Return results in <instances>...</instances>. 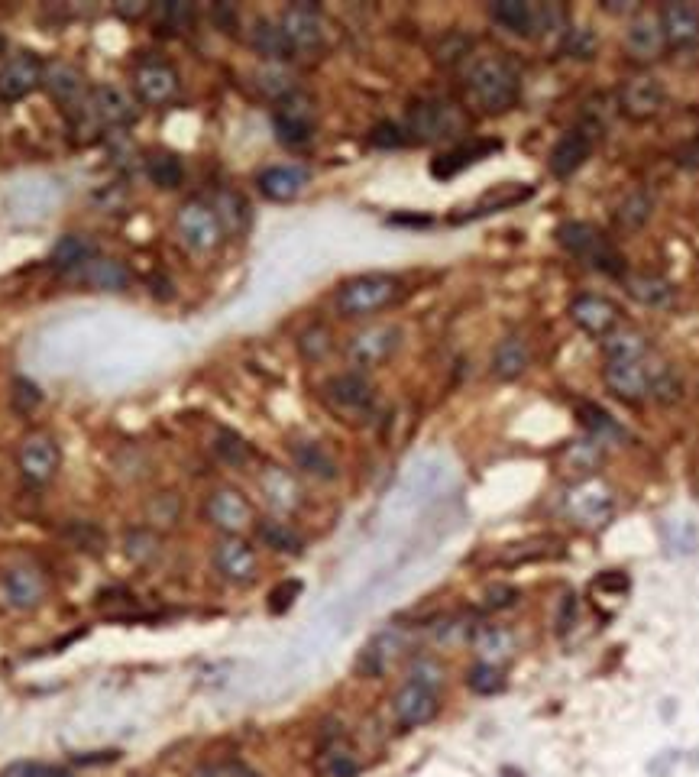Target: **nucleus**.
I'll return each instance as SVG.
<instances>
[{"label": "nucleus", "mask_w": 699, "mask_h": 777, "mask_svg": "<svg viewBox=\"0 0 699 777\" xmlns=\"http://www.w3.org/2000/svg\"><path fill=\"white\" fill-rule=\"evenodd\" d=\"M463 91L473 107L483 114H502L515 107L522 94V75L502 52H470L460 68Z\"/></svg>", "instance_id": "1"}, {"label": "nucleus", "mask_w": 699, "mask_h": 777, "mask_svg": "<svg viewBox=\"0 0 699 777\" xmlns=\"http://www.w3.org/2000/svg\"><path fill=\"white\" fill-rule=\"evenodd\" d=\"M402 282L389 276V272H366V276L347 279L337 289L334 305L344 318H366L376 311L389 308L392 302H399Z\"/></svg>", "instance_id": "2"}, {"label": "nucleus", "mask_w": 699, "mask_h": 777, "mask_svg": "<svg viewBox=\"0 0 699 777\" xmlns=\"http://www.w3.org/2000/svg\"><path fill=\"white\" fill-rule=\"evenodd\" d=\"M557 243L564 247L570 256L583 259L593 269L606 272V276H625V263L619 250L612 247L609 237L602 234L599 227L586 224V221H567L557 227Z\"/></svg>", "instance_id": "3"}, {"label": "nucleus", "mask_w": 699, "mask_h": 777, "mask_svg": "<svg viewBox=\"0 0 699 777\" xmlns=\"http://www.w3.org/2000/svg\"><path fill=\"white\" fill-rule=\"evenodd\" d=\"M463 130H466V117L454 101L421 98L408 107V120H405L408 140L441 143V140H454V136H460Z\"/></svg>", "instance_id": "4"}, {"label": "nucleus", "mask_w": 699, "mask_h": 777, "mask_svg": "<svg viewBox=\"0 0 699 777\" xmlns=\"http://www.w3.org/2000/svg\"><path fill=\"white\" fill-rule=\"evenodd\" d=\"M175 234L195 253H211L224 237V227L217 221V214L211 204L204 201H185L175 211Z\"/></svg>", "instance_id": "5"}, {"label": "nucleus", "mask_w": 699, "mask_h": 777, "mask_svg": "<svg viewBox=\"0 0 699 777\" xmlns=\"http://www.w3.org/2000/svg\"><path fill=\"white\" fill-rule=\"evenodd\" d=\"M324 399L327 405L334 408L337 415H347V418H363L369 408L376 402V389L373 383L360 373V370H350V373H337L324 383Z\"/></svg>", "instance_id": "6"}, {"label": "nucleus", "mask_w": 699, "mask_h": 777, "mask_svg": "<svg viewBox=\"0 0 699 777\" xmlns=\"http://www.w3.org/2000/svg\"><path fill=\"white\" fill-rule=\"evenodd\" d=\"M402 344V331L395 324H369L363 331H356L347 344V360L360 370H373L382 366Z\"/></svg>", "instance_id": "7"}, {"label": "nucleus", "mask_w": 699, "mask_h": 777, "mask_svg": "<svg viewBox=\"0 0 699 777\" xmlns=\"http://www.w3.org/2000/svg\"><path fill=\"white\" fill-rule=\"evenodd\" d=\"M661 360L638 357V360H606V370H602V379L612 395H619L622 402H641L651 395V376L654 366Z\"/></svg>", "instance_id": "8"}, {"label": "nucleus", "mask_w": 699, "mask_h": 777, "mask_svg": "<svg viewBox=\"0 0 699 777\" xmlns=\"http://www.w3.org/2000/svg\"><path fill=\"white\" fill-rule=\"evenodd\" d=\"M272 127L285 146H305L314 136V104L308 94L295 91L292 98L279 101L276 114H272Z\"/></svg>", "instance_id": "9"}, {"label": "nucleus", "mask_w": 699, "mask_h": 777, "mask_svg": "<svg viewBox=\"0 0 699 777\" xmlns=\"http://www.w3.org/2000/svg\"><path fill=\"white\" fill-rule=\"evenodd\" d=\"M664 101H667V91L661 85V78H654V75H635L619 88L622 114L628 120H638V124L641 120H651V117L661 114Z\"/></svg>", "instance_id": "10"}, {"label": "nucleus", "mask_w": 699, "mask_h": 777, "mask_svg": "<svg viewBox=\"0 0 699 777\" xmlns=\"http://www.w3.org/2000/svg\"><path fill=\"white\" fill-rule=\"evenodd\" d=\"M59 463H62V451L56 438L46 431H36L20 444V473L36 486L49 483L59 473Z\"/></svg>", "instance_id": "11"}, {"label": "nucleus", "mask_w": 699, "mask_h": 777, "mask_svg": "<svg viewBox=\"0 0 699 777\" xmlns=\"http://www.w3.org/2000/svg\"><path fill=\"white\" fill-rule=\"evenodd\" d=\"M279 26L295 52H311L324 43V20L314 4H292L282 10Z\"/></svg>", "instance_id": "12"}, {"label": "nucleus", "mask_w": 699, "mask_h": 777, "mask_svg": "<svg viewBox=\"0 0 699 777\" xmlns=\"http://www.w3.org/2000/svg\"><path fill=\"white\" fill-rule=\"evenodd\" d=\"M214 567L224 580L243 586V583L256 580L259 561H256V551L243 538L227 535L224 541H217V548H214Z\"/></svg>", "instance_id": "13"}, {"label": "nucleus", "mask_w": 699, "mask_h": 777, "mask_svg": "<svg viewBox=\"0 0 699 777\" xmlns=\"http://www.w3.org/2000/svg\"><path fill=\"white\" fill-rule=\"evenodd\" d=\"M133 91H136V98H140L143 104H149V107L169 104L178 94L175 68L166 65V62H143L133 72Z\"/></svg>", "instance_id": "14"}, {"label": "nucleus", "mask_w": 699, "mask_h": 777, "mask_svg": "<svg viewBox=\"0 0 699 777\" xmlns=\"http://www.w3.org/2000/svg\"><path fill=\"white\" fill-rule=\"evenodd\" d=\"M204 512H208V522L227 531V535H240L243 528L253 525V506L237 489H217V493H211Z\"/></svg>", "instance_id": "15"}, {"label": "nucleus", "mask_w": 699, "mask_h": 777, "mask_svg": "<svg viewBox=\"0 0 699 777\" xmlns=\"http://www.w3.org/2000/svg\"><path fill=\"white\" fill-rule=\"evenodd\" d=\"M625 52L635 62H654L661 59V52L667 49V39L661 30V17H651V13H638V17L625 26L622 36Z\"/></svg>", "instance_id": "16"}, {"label": "nucleus", "mask_w": 699, "mask_h": 777, "mask_svg": "<svg viewBox=\"0 0 699 777\" xmlns=\"http://www.w3.org/2000/svg\"><path fill=\"white\" fill-rule=\"evenodd\" d=\"M392 710H395V719H399L402 729H418V726H424V722H431L437 716V690L408 680V684L395 693Z\"/></svg>", "instance_id": "17"}, {"label": "nucleus", "mask_w": 699, "mask_h": 777, "mask_svg": "<svg viewBox=\"0 0 699 777\" xmlns=\"http://www.w3.org/2000/svg\"><path fill=\"white\" fill-rule=\"evenodd\" d=\"M43 85V62L30 52L13 56L4 68H0V101H20L26 94H33Z\"/></svg>", "instance_id": "18"}, {"label": "nucleus", "mask_w": 699, "mask_h": 777, "mask_svg": "<svg viewBox=\"0 0 699 777\" xmlns=\"http://www.w3.org/2000/svg\"><path fill=\"white\" fill-rule=\"evenodd\" d=\"M570 318H573V324H580L586 334L606 337L609 331L619 327V305L606 295H580V298H573Z\"/></svg>", "instance_id": "19"}, {"label": "nucleus", "mask_w": 699, "mask_h": 777, "mask_svg": "<svg viewBox=\"0 0 699 777\" xmlns=\"http://www.w3.org/2000/svg\"><path fill=\"white\" fill-rule=\"evenodd\" d=\"M589 153H593V133L583 130V127L567 130V133L554 143L547 166H551V172L557 175V179H570V175L577 172L583 162L589 159Z\"/></svg>", "instance_id": "20"}, {"label": "nucleus", "mask_w": 699, "mask_h": 777, "mask_svg": "<svg viewBox=\"0 0 699 777\" xmlns=\"http://www.w3.org/2000/svg\"><path fill=\"white\" fill-rule=\"evenodd\" d=\"M661 30L670 49H690L699 43V10L693 4H664Z\"/></svg>", "instance_id": "21"}, {"label": "nucleus", "mask_w": 699, "mask_h": 777, "mask_svg": "<svg viewBox=\"0 0 699 777\" xmlns=\"http://www.w3.org/2000/svg\"><path fill=\"white\" fill-rule=\"evenodd\" d=\"M91 117L104 127H123L136 117L133 98L117 85H101L91 91Z\"/></svg>", "instance_id": "22"}, {"label": "nucleus", "mask_w": 699, "mask_h": 777, "mask_svg": "<svg viewBox=\"0 0 699 777\" xmlns=\"http://www.w3.org/2000/svg\"><path fill=\"white\" fill-rule=\"evenodd\" d=\"M308 185V169L301 166H269L259 172L256 188L269 201H295Z\"/></svg>", "instance_id": "23"}, {"label": "nucleus", "mask_w": 699, "mask_h": 777, "mask_svg": "<svg viewBox=\"0 0 699 777\" xmlns=\"http://www.w3.org/2000/svg\"><path fill=\"white\" fill-rule=\"evenodd\" d=\"M75 276L85 282L88 289H98V292H123V289H130V282H133L130 269L123 266L120 259L101 256V253L94 259H88Z\"/></svg>", "instance_id": "24"}, {"label": "nucleus", "mask_w": 699, "mask_h": 777, "mask_svg": "<svg viewBox=\"0 0 699 777\" xmlns=\"http://www.w3.org/2000/svg\"><path fill=\"white\" fill-rule=\"evenodd\" d=\"M43 85H46V91L52 94V98H56L59 104H65V107L81 104V101H85V91H88L85 75H81L78 68L68 65V62L43 65Z\"/></svg>", "instance_id": "25"}, {"label": "nucleus", "mask_w": 699, "mask_h": 777, "mask_svg": "<svg viewBox=\"0 0 699 777\" xmlns=\"http://www.w3.org/2000/svg\"><path fill=\"white\" fill-rule=\"evenodd\" d=\"M4 593L10 599V606L17 609H33L43 603L46 596V580L39 570L33 567H13L10 574L4 577Z\"/></svg>", "instance_id": "26"}, {"label": "nucleus", "mask_w": 699, "mask_h": 777, "mask_svg": "<svg viewBox=\"0 0 699 777\" xmlns=\"http://www.w3.org/2000/svg\"><path fill=\"white\" fill-rule=\"evenodd\" d=\"M250 46L256 56H263L269 65H282L295 56V49L289 46V39H285L279 20H256L250 30Z\"/></svg>", "instance_id": "27"}, {"label": "nucleus", "mask_w": 699, "mask_h": 777, "mask_svg": "<svg viewBox=\"0 0 699 777\" xmlns=\"http://www.w3.org/2000/svg\"><path fill=\"white\" fill-rule=\"evenodd\" d=\"M622 282H625V292L632 295L638 305L667 308L674 302V285L661 276H651V272H625Z\"/></svg>", "instance_id": "28"}, {"label": "nucleus", "mask_w": 699, "mask_h": 777, "mask_svg": "<svg viewBox=\"0 0 699 777\" xmlns=\"http://www.w3.org/2000/svg\"><path fill=\"white\" fill-rule=\"evenodd\" d=\"M528 363H531L528 340L518 337V334H512V337L499 340L496 353H492V376H499V379H518V376L528 370Z\"/></svg>", "instance_id": "29"}, {"label": "nucleus", "mask_w": 699, "mask_h": 777, "mask_svg": "<svg viewBox=\"0 0 699 777\" xmlns=\"http://www.w3.org/2000/svg\"><path fill=\"white\" fill-rule=\"evenodd\" d=\"M259 489H263L269 506L279 509V512H292L298 506V496H301L298 483L292 480V473L282 470V467H269L263 476H259Z\"/></svg>", "instance_id": "30"}, {"label": "nucleus", "mask_w": 699, "mask_h": 777, "mask_svg": "<svg viewBox=\"0 0 699 777\" xmlns=\"http://www.w3.org/2000/svg\"><path fill=\"white\" fill-rule=\"evenodd\" d=\"M602 357L606 360H638L648 357V340L635 327H615L602 337Z\"/></svg>", "instance_id": "31"}, {"label": "nucleus", "mask_w": 699, "mask_h": 777, "mask_svg": "<svg viewBox=\"0 0 699 777\" xmlns=\"http://www.w3.org/2000/svg\"><path fill=\"white\" fill-rule=\"evenodd\" d=\"M295 467L305 470L308 476H318V480H337V460L324 451L318 441H298L292 447Z\"/></svg>", "instance_id": "32"}, {"label": "nucleus", "mask_w": 699, "mask_h": 777, "mask_svg": "<svg viewBox=\"0 0 699 777\" xmlns=\"http://www.w3.org/2000/svg\"><path fill=\"white\" fill-rule=\"evenodd\" d=\"M489 17L496 20L502 30L515 36H531L534 33V7L522 4V0H496L489 7Z\"/></svg>", "instance_id": "33"}, {"label": "nucleus", "mask_w": 699, "mask_h": 777, "mask_svg": "<svg viewBox=\"0 0 699 777\" xmlns=\"http://www.w3.org/2000/svg\"><path fill=\"white\" fill-rule=\"evenodd\" d=\"M256 535L266 548L279 551V554H301V548H305V541H301L298 531L292 525L279 522V518H263V522L256 525Z\"/></svg>", "instance_id": "34"}, {"label": "nucleus", "mask_w": 699, "mask_h": 777, "mask_svg": "<svg viewBox=\"0 0 699 777\" xmlns=\"http://www.w3.org/2000/svg\"><path fill=\"white\" fill-rule=\"evenodd\" d=\"M499 143H466V146H457V149H450V153H444V156H437L434 162H431V175H437V179H450V175H457L460 169H466L470 162H476L483 153H489V149H496Z\"/></svg>", "instance_id": "35"}, {"label": "nucleus", "mask_w": 699, "mask_h": 777, "mask_svg": "<svg viewBox=\"0 0 699 777\" xmlns=\"http://www.w3.org/2000/svg\"><path fill=\"white\" fill-rule=\"evenodd\" d=\"M609 509V493L599 483L577 486L570 493V512H577L583 522H599Z\"/></svg>", "instance_id": "36"}, {"label": "nucleus", "mask_w": 699, "mask_h": 777, "mask_svg": "<svg viewBox=\"0 0 699 777\" xmlns=\"http://www.w3.org/2000/svg\"><path fill=\"white\" fill-rule=\"evenodd\" d=\"M98 253H94V247L78 234H68L56 243V250H52V266L56 269H65V272H78L81 266L88 263V259H94Z\"/></svg>", "instance_id": "37"}, {"label": "nucleus", "mask_w": 699, "mask_h": 777, "mask_svg": "<svg viewBox=\"0 0 699 777\" xmlns=\"http://www.w3.org/2000/svg\"><path fill=\"white\" fill-rule=\"evenodd\" d=\"M123 554L133 564H156L162 554V538L153 528H130L127 538H123Z\"/></svg>", "instance_id": "38"}, {"label": "nucleus", "mask_w": 699, "mask_h": 777, "mask_svg": "<svg viewBox=\"0 0 699 777\" xmlns=\"http://www.w3.org/2000/svg\"><path fill=\"white\" fill-rule=\"evenodd\" d=\"M473 645H476L479 658H483V664H499V661L509 658L512 648H515L512 635L505 629H499V625H486V629H479Z\"/></svg>", "instance_id": "39"}, {"label": "nucleus", "mask_w": 699, "mask_h": 777, "mask_svg": "<svg viewBox=\"0 0 699 777\" xmlns=\"http://www.w3.org/2000/svg\"><path fill=\"white\" fill-rule=\"evenodd\" d=\"M217 221L227 230V234H243L246 224H250V211H246V201L233 192H221L217 195V204H211Z\"/></svg>", "instance_id": "40"}, {"label": "nucleus", "mask_w": 699, "mask_h": 777, "mask_svg": "<svg viewBox=\"0 0 699 777\" xmlns=\"http://www.w3.org/2000/svg\"><path fill=\"white\" fill-rule=\"evenodd\" d=\"M256 88L266 94V98H272V101H285V98H292L295 94V81H292V75L285 72L282 65H266V68H259L256 72Z\"/></svg>", "instance_id": "41"}, {"label": "nucleus", "mask_w": 699, "mask_h": 777, "mask_svg": "<svg viewBox=\"0 0 699 777\" xmlns=\"http://www.w3.org/2000/svg\"><path fill=\"white\" fill-rule=\"evenodd\" d=\"M146 172H149V179H153V185L166 188V192H172V188H178V185H182V179H185V166H182V159L172 156V153H159V156H153V162H149V166H146Z\"/></svg>", "instance_id": "42"}, {"label": "nucleus", "mask_w": 699, "mask_h": 777, "mask_svg": "<svg viewBox=\"0 0 699 777\" xmlns=\"http://www.w3.org/2000/svg\"><path fill=\"white\" fill-rule=\"evenodd\" d=\"M153 17L166 26L172 33H185L191 23H195V7L185 4V0H162V4L153 7Z\"/></svg>", "instance_id": "43"}, {"label": "nucleus", "mask_w": 699, "mask_h": 777, "mask_svg": "<svg viewBox=\"0 0 699 777\" xmlns=\"http://www.w3.org/2000/svg\"><path fill=\"white\" fill-rule=\"evenodd\" d=\"M680 395H683V383H680L677 370L667 363H657L654 376H651V399L670 405V402H680Z\"/></svg>", "instance_id": "44"}, {"label": "nucleus", "mask_w": 699, "mask_h": 777, "mask_svg": "<svg viewBox=\"0 0 699 777\" xmlns=\"http://www.w3.org/2000/svg\"><path fill=\"white\" fill-rule=\"evenodd\" d=\"M577 412H580V421L596 434V438L602 441V438H622V428L615 425V418L606 412V408H599V405H589V402H580L577 405Z\"/></svg>", "instance_id": "45"}, {"label": "nucleus", "mask_w": 699, "mask_h": 777, "mask_svg": "<svg viewBox=\"0 0 699 777\" xmlns=\"http://www.w3.org/2000/svg\"><path fill=\"white\" fill-rule=\"evenodd\" d=\"M321 771H324L327 777H353L356 771H360V765H356V758H353L350 748L337 742V745H331V748H324Z\"/></svg>", "instance_id": "46"}, {"label": "nucleus", "mask_w": 699, "mask_h": 777, "mask_svg": "<svg viewBox=\"0 0 699 777\" xmlns=\"http://www.w3.org/2000/svg\"><path fill=\"white\" fill-rule=\"evenodd\" d=\"M564 52L570 59H593L599 52V36L589 26H570L564 36Z\"/></svg>", "instance_id": "47"}, {"label": "nucleus", "mask_w": 699, "mask_h": 777, "mask_svg": "<svg viewBox=\"0 0 699 777\" xmlns=\"http://www.w3.org/2000/svg\"><path fill=\"white\" fill-rule=\"evenodd\" d=\"M651 217V198L644 192H635L628 195L622 204H619V214H615V221H619L625 230H638L644 221Z\"/></svg>", "instance_id": "48"}, {"label": "nucleus", "mask_w": 699, "mask_h": 777, "mask_svg": "<svg viewBox=\"0 0 699 777\" xmlns=\"http://www.w3.org/2000/svg\"><path fill=\"white\" fill-rule=\"evenodd\" d=\"M331 347H334L331 331H327V327H321V324L308 327V331L298 337V350H301V357H305V360H314V363L324 360L327 353H331Z\"/></svg>", "instance_id": "49"}, {"label": "nucleus", "mask_w": 699, "mask_h": 777, "mask_svg": "<svg viewBox=\"0 0 699 777\" xmlns=\"http://www.w3.org/2000/svg\"><path fill=\"white\" fill-rule=\"evenodd\" d=\"M214 451H217V457H221L224 463H230V467H243V463H250V457H253L250 444H246L243 438H237L233 431H221V434H217Z\"/></svg>", "instance_id": "50"}, {"label": "nucleus", "mask_w": 699, "mask_h": 777, "mask_svg": "<svg viewBox=\"0 0 699 777\" xmlns=\"http://www.w3.org/2000/svg\"><path fill=\"white\" fill-rule=\"evenodd\" d=\"M466 687H470L473 693H479V697H489V693H499L505 687V680H502V671L496 664L479 661L470 671V677H466Z\"/></svg>", "instance_id": "51"}, {"label": "nucleus", "mask_w": 699, "mask_h": 777, "mask_svg": "<svg viewBox=\"0 0 699 777\" xmlns=\"http://www.w3.org/2000/svg\"><path fill=\"white\" fill-rule=\"evenodd\" d=\"M470 49H473V43L463 33H447L441 43L434 46V59L441 65H457L470 56Z\"/></svg>", "instance_id": "52"}, {"label": "nucleus", "mask_w": 699, "mask_h": 777, "mask_svg": "<svg viewBox=\"0 0 699 777\" xmlns=\"http://www.w3.org/2000/svg\"><path fill=\"white\" fill-rule=\"evenodd\" d=\"M149 515H153L159 525H172V522H178V515H182V499H178V493H162V496H156L153 506H149Z\"/></svg>", "instance_id": "53"}, {"label": "nucleus", "mask_w": 699, "mask_h": 777, "mask_svg": "<svg viewBox=\"0 0 699 777\" xmlns=\"http://www.w3.org/2000/svg\"><path fill=\"white\" fill-rule=\"evenodd\" d=\"M376 146H382V149H392V146H402L405 140H408V133H405V127H399V124H379L376 130H373V136H369Z\"/></svg>", "instance_id": "54"}, {"label": "nucleus", "mask_w": 699, "mask_h": 777, "mask_svg": "<svg viewBox=\"0 0 699 777\" xmlns=\"http://www.w3.org/2000/svg\"><path fill=\"white\" fill-rule=\"evenodd\" d=\"M198 777H263V774L253 771L250 765H243V761H224V765L204 768Z\"/></svg>", "instance_id": "55"}, {"label": "nucleus", "mask_w": 699, "mask_h": 777, "mask_svg": "<svg viewBox=\"0 0 699 777\" xmlns=\"http://www.w3.org/2000/svg\"><path fill=\"white\" fill-rule=\"evenodd\" d=\"M7 777H72L65 768H56V765H13L7 771Z\"/></svg>", "instance_id": "56"}, {"label": "nucleus", "mask_w": 699, "mask_h": 777, "mask_svg": "<svg viewBox=\"0 0 699 777\" xmlns=\"http://www.w3.org/2000/svg\"><path fill=\"white\" fill-rule=\"evenodd\" d=\"M298 593H301V583H295V580L276 586V590H272V596H269V609H272V612H285V609L295 603Z\"/></svg>", "instance_id": "57"}, {"label": "nucleus", "mask_w": 699, "mask_h": 777, "mask_svg": "<svg viewBox=\"0 0 699 777\" xmlns=\"http://www.w3.org/2000/svg\"><path fill=\"white\" fill-rule=\"evenodd\" d=\"M411 680L437 690V684H441V667H437L434 661H418L415 667H411Z\"/></svg>", "instance_id": "58"}, {"label": "nucleus", "mask_w": 699, "mask_h": 777, "mask_svg": "<svg viewBox=\"0 0 699 777\" xmlns=\"http://www.w3.org/2000/svg\"><path fill=\"white\" fill-rule=\"evenodd\" d=\"M13 402H17V408H33V405H39L43 402V395H39V389L33 386V383H26V379H17L13 383Z\"/></svg>", "instance_id": "59"}, {"label": "nucleus", "mask_w": 699, "mask_h": 777, "mask_svg": "<svg viewBox=\"0 0 699 777\" xmlns=\"http://www.w3.org/2000/svg\"><path fill=\"white\" fill-rule=\"evenodd\" d=\"M515 599H518V590H515V586L499 583V586H489V590H486V606H492V609H505V606H512Z\"/></svg>", "instance_id": "60"}, {"label": "nucleus", "mask_w": 699, "mask_h": 777, "mask_svg": "<svg viewBox=\"0 0 699 777\" xmlns=\"http://www.w3.org/2000/svg\"><path fill=\"white\" fill-rule=\"evenodd\" d=\"M211 20L221 26L224 33H233V30H237L240 13H237V7H233V4H214L211 7Z\"/></svg>", "instance_id": "61"}, {"label": "nucleus", "mask_w": 699, "mask_h": 777, "mask_svg": "<svg viewBox=\"0 0 699 777\" xmlns=\"http://www.w3.org/2000/svg\"><path fill=\"white\" fill-rule=\"evenodd\" d=\"M78 541L85 544V551H101L104 548V535L94 525H78Z\"/></svg>", "instance_id": "62"}, {"label": "nucleus", "mask_w": 699, "mask_h": 777, "mask_svg": "<svg viewBox=\"0 0 699 777\" xmlns=\"http://www.w3.org/2000/svg\"><path fill=\"white\" fill-rule=\"evenodd\" d=\"M0 49H4V39H0Z\"/></svg>", "instance_id": "63"}, {"label": "nucleus", "mask_w": 699, "mask_h": 777, "mask_svg": "<svg viewBox=\"0 0 699 777\" xmlns=\"http://www.w3.org/2000/svg\"><path fill=\"white\" fill-rule=\"evenodd\" d=\"M696 395H699V389H696Z\"/></svg>", "instance_id": "64"}]
</instances>
